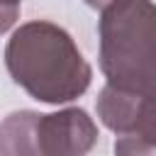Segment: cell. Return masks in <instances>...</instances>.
I'll return each mask as SVG.
<instances>
[{"label":"cell","mask_w":156,"mask_h":156,"mask_svg":"<svg viewBox=\"0 0 156 156\" xmlns=\"http://www.w3.org/2000/svg\"><path fill=\"white\" fill-rule=\"evenodd\" d=\"M100 71L110 85L124 90L156 88V2L112 0L102 7Z\"/></svg>","instance_id":"2"},{"label":"cell","mask_w":156,"mask_h":156,"mask_svg":"<svg viewBox=\"0 0 156 156\" xmlns=\"http://www.w3.org/2000/svg\"><path fill=\"white\" fill-rule=\"evenodd\" d=\"M5 66L27 95L46 105L80 98L93 78V68L73 37L49 20H32L12 32L5 46Z\"/></svg>","instance_id":"1"},{"label":"cell","mask_w":156,"mask_h":156,"mask_svg":"<svg viewBox=\"0 0 156 156\" xmlns=\"http://www.w3.org/2000/svg\"><path fill=\"white\" fill-rule=\"evenodd\" d=\"M17 2H22V0H17Z\"/></svg>","instance_id":"8"},{"label":"cell","mask_w":156,"mask_h":156,"mask_svg":"<svg viewBox=\"0 0 156 156\" xmlns=\"http://www.w3.org/2000/svg\"><path fill=\"white\" fill-rule=\"evenodd\" d=\"M39 112L17 110L0 122V156H44L39 146Z\"/></svg>","instance_id":"5"},{"label":"cell","mask_w":156,"mask_h":156,"mask_svg":"<svg viewBox=\"0 0 156 156\" xmlns=\"http://www.w3.org/2000/svg\"><path fill=\"white\" fill-rule=\"evenodd\" d=\"M98 117L117 134L115 156H156V88L124 90L105 83Z\"/></svg>","instance_id":"3"},{"label":"cell","mask_w":156,"mask_h":156,"mask_svg":"<svg viewBox=\"0 0 156 156\" xmlns=\"http://www.w3.org/2000/svg\"><path fill=\"white\" fill-rule=\"evenodd\" d=\"M20 17V2L17 0H0V34L15 27Z\"/></svg>","instance_id":"6"},{"label":"cell","mask_w":156,"mask_h":156,"mask_svg":"<svg viewBox=\"0 0 156 156\" xmlns=\"http://www.w3.org/2000/svg\"><path fill=\"white\" fill-rule=\"evenodd\" d=\"M85 2H88L90 7H100V10H102V7H105L107 2H112V0H85Z\"/></svg>","instance_id":"7"},{"label":"cell","mask_w":156,"mask_h":156,"mask_svg":"<svg viewBox=\"0 0 156 156\" xmlns=\"http://www.w3.org/2000/svg\"><path fill=\"white\" fill-rule=\"evenodd\" d=\"M95 141L98 124L80 107L39 117V146L44 156H88Z\"/></svg>","instance_id":"4"}]
</instances>
